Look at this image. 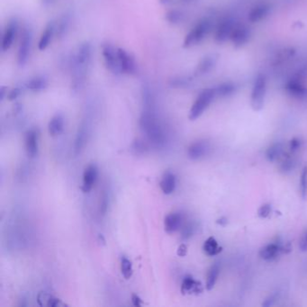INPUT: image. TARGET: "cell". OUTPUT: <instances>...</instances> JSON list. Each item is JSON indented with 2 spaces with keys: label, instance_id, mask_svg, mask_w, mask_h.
<instances>
[{
  "label": "cell",
  "instance_id": "obj_40",
  "mask_svg": "<svg viewBox=\"0 0 307 307\" xmlns=\"http://www.w3.org/2000/svg\"><path fill=\"white\" fill-rule=\"evenodd\" d=\"M271 213V205L270 204H265L261 205L258 210V215L260 218H267Z\"/></svg>",
  "mask_w": 307,
  "mask_h": 307
},
{
  "label": "cell",
  "instance_id": "obj_37",
  "mask_svg": "<svg viewBox=\"0 0 307 307\" xmlns=\"http://www.w3.org/2000/svg\"><path fill=\"white\" fill-rule=\"evenodd\" d=\"M22 93H23V87L16 86V87H14L11 91H9V94H8V99L10 101H15L20 97Z\"/></svg>",
  "mask_w": 307,
  "mask_h": 307
},
{
  "label": "cell",
  "instance_id": "obj_33",
  "mask_svg": "<svg viewBox=\"0 0 307 307\" xmlns=\"http://www.w3.org/2000/svg\"><path fill=\"white\" fill-rule=\"evenodd\" d=\"M183 17H184L183 13L179 11V10L173 9V10L167 12L165 18H166V20L168 21V23L175 25V24L181 23V21L183 20Z\"/></svg>",
  "mask_w": 307,
  "mask_h": 307
},
{
  "label": "cell",
  "instance_id": "obj_46",
  "mask_svg": "<svg viewBox=\"0 0 307 307\" xmlns=\"http://www.w3.org/2000/svg\"><path fill=\"white\" fill-rule=\"evenodd\" d=\"M177 253H178V255H179L180 257H185V256L187 255V253H188V247H187V245H186V244H181V245L179 247Z\"/></svg>",
  "mask_w": 307,
  "mask_h": 307
},
{
  "label": "cell",
  "instance_id": "obj_48",
  "mask_svg": "<svg viewBox=\"0 0 307 307\" xmlns=\"http://www.w3.org/2000/svg\"><path fill=\"white\" fill-rule=\"evenodd\" d=\"M217 224L222 226H226V225H227V218H226V217H221L220 219L217 220Z\"/></svg>",
  "mask_w": 307,
  "mask_h": 307
},
{
  "label": "cell",
  "instance_id": "obj_17",
  "mask_svg": "<svg viewBox=\"0 0 307 307\" xmlns=\"http://www.w3.org/2000/svg\"><path fill=\"white\" fill-rule=\"evenodd\" d=\"M49 85V80L46 78V76H35L33 78H30L27 81L25 82V86L33 93H39L41 91H46Z\"/></svg>",
  "mask_w": 307,
  "mask_h": 307
},
{
  "label": "cell",
  "instance_id": "obj_10",
  "mask_svg": "<svg viewBox=\"0 0 307 307\" xmlns=\"http://www.w3.org/2000/svg\"><path fill=\"white\" fill-rule=\"evenodd\" d=\"M25 151L30 158H35L39 152V133L36 129L26 131L25 136Z\"/></svg>",
  "mask_w": 307,
  "mask_h": 307
},
{
  "label": "cell",
  "instance_id": "obj_2",
  "mask_svg": "<svg viewBox=\"0 0 307 307\" xmlns=\"http://www.w3.org/2000/svg\"><path fill=\"white\" fill-rule=\"evenodd\" d=\"M140 126L148 142L156 148L163 147L167 143V133L156 113V107L144 108L140 117Z\"/></svg>",
  "mask_w": 307,
  "mask_h": 307
},
{
  "label": "cell",
  "instance_id": "obj_23",
  "mask_svg": "<svg viewBox=\"0 0 307 307\" xmlns=\"http://www.w3.org/2000/svg\"><path fill=\"white\" fill-rule=\"evenodd\" d=\"M202 291L200 282L193 279L192 277L188 276L186 277L181 285V292L186 294H193V293H200Z\"/></svg>",
  "mask_w": 307,
  "mask_h": 307
},
{
  "label": "cell",
  "instance_id": "obj_29",
  "mask_svg": "<svg viewBox=\"0 0 307 307\" xmlns=\"http://www.w3.org/2000/svg\"><path fill=\"white\" fill-rule=\"evenodd\" d=\"M191 82H192V79L188 77L177 76V77L169 78L168 84V86L172 89H184V87H188L191 84Z\"/></svg>",
  "mask_w": 307,
  "mask_h": 307
},
{
  "label": "cell",
  "instance_id": "obj_24",
  "mask_svg": "<svg viewBox=\"0 0 307 307\" xmlns=\"http://www.w3.org/2000/svg\"><path fill=\"white\" fill-rule=\"evenodd\" d=\"M287 92L294 98L296 99H303L307 95V89L302 85L301 82L297 80H291L287 83Z\"/></svg>",
  "mask_w": 307,
  "mask_h": 307
},
{
  "label": "cell",
  "instance_id": "obj_6",
  "mask_svg": "<svg viewBox=\"0 0 307 307\" xmlns=\"http://www.w3.org/2000/svg\"><path fill=\"white\" fill-rule=\"evenodd\" d=\"M266 95V79L265 77L259 74L254 82L253 89L251 92V107L253 110H261L264 106Z\"/></svg>",
  "mask_w": 307,
  "mask_h": 307
},
{
  "label": "cell",
  "instance_id": "obj_4",
  "mask_svg": "<svg viewBox=\"0 0 307 307\" xmlns=\"http://www.w3.org/2000/svg\"><path fill=\"white\" fill-rule=\"evenodd\" d=\"M211 27L212 25L208 19H202L199 21L197 25L190 30L187 36L185 37L183 46L185 48H190L198 45L208 34Z\"/></svg>",
  "mask_w": 307,
  "mask_h": 307
},
{
  "label": "cell",
  "instance_id": "obj_11",
  "mask_svg": "<svg viewBox=\"0 0 307 307\" xmlns=\"http://www.w3.org/2000/svg\"><path fill=\"white\" fill-rule=\"evenodd\" d=\"M99 177V168L95 164L89 165L83 173V182L82 190L83 192L87 193L93 189Z\"/></svg>",
  "mask_w": 307,
  "mask_h": 307
},
{
  "label": "cell",
  "instance_id": "obj_42",
  "mask_svg": "<svg viewBox=\"0 0 307 307\" xmlns=\"http://www.w3.org/2000/svg\"><path fill=\"white\" fill-rule=\"evenodd\" d=\"M277 298H278V296H277L276 294L270 295V296L265 300V302L262 303V305H263V306H271V305H273L275 302L277 301Z\"/></svg>",
  "mask_w": 307,
  "mask_h": 307
},
{
  "label": "cell",
  "instance_id": "obj_5",
  "mask_svg": "<svg viewBox=\"0 0 307 307\" xmlns=\"http://www.w3.org/2000/svg\"><path fill=\"white\" fill-rule=\"evenodd\" d=\"M33 45V30L30 26H26L21 34L20 41L17 51V64L23 68L28 62Z\"/></svg>",
  "mask_w": 307,
  "mask_h": 307
},
{
  "label": "cell",
  "instance_id": "obj_34",
  "mask_svg": "<svg viewBox=\"0 0 307 307\" xmlns=\"http://www.w3.org/2000/svg\"><path fill=\"white\" fill-rule=\"evenodd\" d=\"M234 90H235V87L234 85H232L230 83H225V84H222L220 86L215 87V92L218 97H227V96L233 94Z\"/></svg>",
  "mask_w": 307,
  "mask_h": 307
},
{
  "label": "cell",
  "instance_id": "obj_8",
  "mask_svg": "<svg viewBox=\"0 0 307 307\" xmlns=\"http://www.w3.org/2000/svg\"><path fill=\"white\" fill-rule=\"evenodd\" d=\"M117 54L121 73L126 75L136 74L138 70V66L135 57L123 48H117Z\"/></svg>",
  "mask_w": 307,
  "mask_h": 307
},
{
  "label": "cell",
  "instance_id": "obj_36",
  "mask_svg": "<svg viewBox=\"0 0 307 307\" xmlns=\"http://www.w3.org/2000/svg\"><path fill=\"white\" fill-rule=\"evenodd\" d=\"M295 161L292 160V159H286V160L283 161L281 165H280V170L284 172V173H287V172H290L291 170H293L295 168Z\"/></svg>",
  "mask_w": 307,
  "mask_h": 307
},
{
  "label": "cell",
  "instance_id": "obj_35",
  "mask_svg": "<svg viewBox=\"0 0 307 307\" xmlns=\"http://www.w3.org/2000/svg\"><path fill=\"white\" fill-rule=\"evenodd\" d=\"M300 189L303 198H305L307 196V166H305L302 170L301 179H300Z\"/></svg>",
  "mask_w": 307,
  "mask_h": 307
},
{
  "label": "cell",
  "instance_id": "obj_16",
  "mask_svg": "<svg viewBox=\"0 0 307 307\" xmlns=\"http://www.w3.org/2000/svg\"><path fill=\"white\" fill-rule=\"evenodd\" d=\"M234 26V23L231 19L222 21L215 33V40L217 42H224L228 38H231Z\"/></svg>",
  "mask_w": 307,
  "mask_h": 307
},
{
  "label": "cell",
  "instance_id": "obj_18",
  "mask_svg": "<svg viewBox=\"0 0 307 307\" xmlns=\"http://www.w3.org/2000/svg\"><path fill=\"white\" fill-rule=\"evenodd\" d=\"M183 223V216L180 213H171L165 217L164 227L168 234H173L181 229Z\"/></svg>",
  "mask_w": 307,
  "mask_h": 307
},
{
  "label": "cell",
  "instance_id": "obj_25",
  "mask_svg": "<svg viewBox=\"0 0 307 307\" xmlns=\"http://www.w3.org/2000/svg\"><path fill=\"white\" fill-rule=\"evenodd\" d=\"M271 10V7L268 4L258 5L250 11L249 21L251 23H257L267 17Z\"/></svg>",
  "mask_w": 307,
  "mask_h": 307
},
{
  "label": "cell",
  "instance_id": "obj_49",
  "mask_svg": "<svg viewBox=\"0 0 307 307\" xmlns=\"http://www.w3.org/2000/svg\"><path fill=\"white\" fill-rule=\"evenodd\" d=\"M41 3L45 6H50V5L54 4L57 0H41Z\"/></svg>",
  "mask_w": 307,
  "mask_h": 307
},
{
  "label": "cell",
  "instance_id": "obj_28",
  "mask_svg": "<svg viewBox=\"0 0 307 307\" xmlns=\"http://www.w3.org/2000/svg\"><path fill=\"white\" fill-rule=\"evenodd\" d=\"M203 250L205 251V253L208 256H215L217 254L220 253L223 249L219 246L214 238L209 237L204 243Z\"/></svg>",
  "mask_w": 307,
  "mask_h": 307
},
{
  "label": "cell",
  "instance_id": "obj_21",
  "mask_svg": "<svg viewBox=\"0 0 307 307\" xmlns=\"http://www.w3.org/2000/svg\"><path fill=\"white\" fill-rule=\"evenodd\" d=\"M56 24V36L62 38L65 36L71 24V14L66 12L60 17Z\"/></svg>",
  "mask_w": 307,
  "mask_h": 307
},
{
  "label": "cell",
  "instance_id": "obj_45",
  "mask_svg": "<svg viewBox=\"0 0 307 307\" xmlns=\"http://www.w3.org/2000/svg\"><path fill=\"white\" fill-rule=\"evenodd\" d=\"M131 303L136 307H141L143 305V301L137 295H131Z\"/></svg>",
  "mask_w": 307,
  "mask_h": 307
},
{
  "label": "cell",
  "instance_id": "obj_20",
  "mask_svg": "<svg viewBox=\"0 0 307 307\" xmlns=\"http://www.w3.org/2000/svg\"><path fill=\"white\" fill-rule=\"evenodd\" d=\"M64 130V117L61 114L54 115L48 123L50 136H58Z\"/></svg>",
  "mask_w": 307,
  "mask_h": 307
},
{
  "label": "cell",
  "instance_id": "obj_7",
  "mask_svg": "<svg viewBox=\"0 0 307 307\" xmlns=\"http://www.w3.org/2000/svg\"><path fill=\"white\" fill-rule=\"evenodd\" d=\"M102 56L107 70L114 75L121 73L119 67L118 54L117 48L111 43H104L102 46Z\"/></svg>",
  "mask_w": 307,
  "mask_h": 307
},
{
  "label": "cell",
  "instance_id": "obj_43",
  "mask_svg": "<svg viewBox=\"0 0 307 307\" xmlns=\"http://www.w3.org/2000/svg\"><path fill=\"white\" fill-rule=\"evenodd\" d=\"M299 248L302 251L307 250V232L303 234V237L301 238V241L299 242Z\"/></svg>",
  "mask_w": 307,
  "mask_h": 307
},
{
  "label": "cell",
  "instance_id": "obj_31",
  "mask_svg": "<svg viewBox=\"0 0 307 307\" xmlns=\"http://www.w3.org/2000/svg\"><path fill=\"white\" fill-rule=\"evenodd\" d=\"M148 144L143 140L137 139L131 144V152L136 155H143L145 154L148 151Z\"/></svg>",
  "mask_w": 307,
  "mask_h": 307
},
{
  "label": "cell",
  "instance_id": "obj_15",
  "mask_svg": "<svg viewBox=\"0 0 307 307\" xmlns=\"http://www.w3.org/2000/svg\"><path fill=\"white\" fill-rule=\"evenodd\" d=\"M250 38V30L245 25H237L234 26V31L231 35V39L236 47L245 45Z\"/></svg>",
  "mask_w": 307,
  "mask_h": 307
},
{
  "label": "cell",
  "instance_id": "obj_39",
  "mask_svg": "<svg viewBox=\"0 0 307 307\" xmlns=\"http://www.w3.org/2000/svg\"><path fill=\"white\" fill-rule=\"evenodd\" d=\"M195 232V227L192 224H188L182 228V238L183 239H189L191 237Z\"/></svg>",
  "mask_w": 307,
  "mask_h": 307
},
{
  "label": "cell",
  "instance_id": "obj_27",
  "mask_svg": "<svg viewBox=\"0 0 307 307\" xmlns=\"http://www.w3.org/2000/svg\"><path fill=\"white\" fill-rule=\"evenodd\" d=\"M219 273H220V266H219L218 263H214L209 269L208 273H207L206 286H205L207 290H212L213 289L215 283H216L217 279L219 277Z\"/></svg>",
  "mask_w": 307,
  "mask_h": 307
},
{
  "label": "cell",
  "instance_id": "obj_3",
  "mask_svg": "<svg viewBox=\"0 0 307 307\" xmlns=\"http://www.w3.org/2000/svg\"><path fill=\"white\" fill-rule=\"evenodd\" d=\"M215 97H216L215 89H206L205 91H202L197 97L195 103L193 104L189 112V119L191 121H195L197 118H199Z\"/></svg>",
  "mask_w": 307,
  "mask_h": 307
},
{
  "label": "cell",
  "instance_id": "obj_44",
  "mask_svg": "<svg viewBox=\"0 0 307 307\" xmlns=\"http://www.w3.org/2000/svg\"><path fill=\"white\" fill-rule=\"evenodd\" d=\"M300 145H301V143H300V141L298 139L291 140L290 142V150L292 152H295V151H297L299 148H300Z\"/></svg>",
  "mask_w": 307,
  "mask_h": 307
},
{
  "label": "cell",
  "instance_id": "obj_30",
  "mask_svg": "<svg viewBox=\"0 0 307 307\" xmlns=\"http://www.w3.org/2000/svg\"><path fill=\"white\" fill-rule=\"evenodd\" d=\"M283 145L281 144H274L267 150V159L270 161H276L282 155Z\"/></svg>",
  "mask_w": 307,
  "mask_h": 307
},
{
  "label": "cell",
  "instance_id": "obj_13",
  "mask_svg": "<svg viewBox=\"0 0 307 307\" xmlns=\"http://www.w3.org/2000/svg\"><path fill=\"white\" fill-rule=\"evenodd\" d=\"M55 35H56V24L54 21H51L46 25V28L43 29L41 33L38 42V49L41 52L47 49Z\"/></svg>",
  "mask_w": 307,
  "mask_h": 307
},
{
  "label": "cell",
  "instance_id": "obj_47",
  "mask_svg": "<svg viewBox=\"0 0 307 307\" xmlns=\"http://www.w3.org/2000/svg\"><path fill=\"white\" fill-rule=\"evenodd\" d=\"M8 94H9V92H8V87H7V86H1V89H0V100L3 101L5 97H6V96L8 97Z\"/></svg>",
  "mask_w": 307,
  "mask_h": 307
},
{
  "label": "cell",
  "instance_id": "obj_26",
  "mask_svg": "<svg viewBox=\"0 0 307 307\" xmlns=\"http://www.w3.org/2000/svg\"><path fill=\"white\" fill-rule=\"evenodd\" d=\"M280 250L281 248L278 244L271 243L260 249L259 256L265 260H272L279 255Z\"/></svg>",
  "mask_w": 307,
  "mask_h": 307
},
{
  "label": "cell",
  "instance_id": "obj_38",
  "mask_svg": "<svg viewBox=\"0 0 307 307\" xmlns=\"http://www.w3.org/2000/svg\"><path fill=\"white\" fill-rule=\"evenodd\" d=\"M107 206H108V196L107 193H104L100 199V205H99V212L103 215L107 213Z\"/></svg>",
  "mask_w": 307,
  "mask_h": 307
},
{
  "label": "cell",
  "instance_id": "obj_50",
  "mask_svg": "<svg viewBox=\"0 0 307 307\" xmlns=\"http://www.w3.org/2000/svg\"><path fill=\"white\" fill-rule=\"evenodd\" d=\"M160 3L164 6H168V5L173 4L174 0H160Z\"/></svg>",
  "mask_w": 307,
  "mask_h": 307
},
{
  "label": "cell",
  "instance_id": "obj_12",
  "mask_svg": "<svg viewBox=\"0 0 307 307\" xmlns=\"http://www.w3.org/2000/svg\"><path fill=\"white\" fill-rule=\"evenodd\" d=\"M89 136H90L89 123L86 122H83L80 124V126L78 127L77 136L75 138V143H74V152L76 155L79 154L84 150V148L89 141Z\"/></svg>",
  "mask_w": 307,
  "mask_h": 307
},
{
  "label": "cell",
  "instance_id": "obj_1",
  "mask_svg": "<svg viewBox=\"0 0 307 307\" xmlns=\"http://www.w3.org/2000/svg\"><path fill=\"white\" fill-rule=\"evenodd\" d=\"M93 54V47L90 41H84L77 48L71 60L72 82L71 87L74 91H78L86 81V75L91 67Z\"/></svg>",
  "mask_w": 307,
  "mask_h": 307
},
{
  "label": "cell",
  "instance_id": "obj_32",
  "mask_svg": "<svg viewBox=\"0 0 307 307\" xmlns=\"http://www.w3.org/2000/svg\"><path fill=\"white\" fill-rule=\"evenodd\" d=\"M121 272L125 279H130L134 272L131 260H129L125 257L121 258Z\"/></svg>",
  "mask_w": 307,
  "mask_h": 307
},
{
  "label": "cell",
  "instance_id": "obj_22",
  "mask_svg": "<svg viewBox=\"0 0 307 307\" xmlns=\"http://www.w3.org/2000/svg\"><path fill=\"white\" fill-rule=\"evenodd\" d=\"M215 63H216V58L213 55L206 56L203 60H201V62L198 63L197 69L195 70V75L203 76L205 74L208 73L209 71H211L214 67Z\"/></svg>",
  "mask_w": 307,
  "mask_h": 307
},
{
  "label": "cell",
  "instance_id": "obj_14",
  "mask_svg": "<svg viewBox=\"0 0 307 307\" xmlns=\"http://www.w3.org/2000/svg\"><path fill=\"white\" fill-rule=\"evenodd\" d=\"M210 150L208 143L204 141H199L191 144L188 149V156L191 160H197L204 158Z\"/></svg>",
  "mask_w": 307,
  "mask_h": 307
},
{
  "label": "cell",
  "instance_id": "obj_19",
  "mask_svg": "<svg viewBox=\"0 0 307 307\" xmlns=\"http://www.w3.org/2000/svg\"><path fill=\"white\" fill-rule=\"evenodd\" d=\"M160 189L166 195H170L175 191L177 187V178L174 173L166 172L160 182Z\"/></svg>",
  "mask_w": 307,
  "mask_h": 307
},
{
  "label": "cell",
  "instance_id": "obj_41",
  "mask_svg": "<svg viewBox=\"0 0 307 307\" xmlns=\"http://www.w3.org/2000/svg\"><path fill=\"white\" fill-rule=\"evenodd\" d=\"M46 297H47V298H46L47 303H46V304L47 306L56 307L63 305V303H62V301H61L60 299L55 298L54 296H50V295H46Z\"/></svg>",
  "mask_w": 307,
  "mask_h": 307
},
{
  "label": "cell",
  "instance_id": "obj_9",
  "mask_svg": "<svg viewBox=\"0 0 307 307\" xmlns=\"http://www.w3.org/2000/svg\"><path fill=\"white\" fill-rule=\"evenodd\" d=\"M18 31V22L16 18H12L9 20L8 25H6L3 38H2V45L1 49L3 52H8L12 47L14 41L17 37Z\"/></svg>",
  "mask_w": 307,
  "mask_h": 307
}]
</instances>
